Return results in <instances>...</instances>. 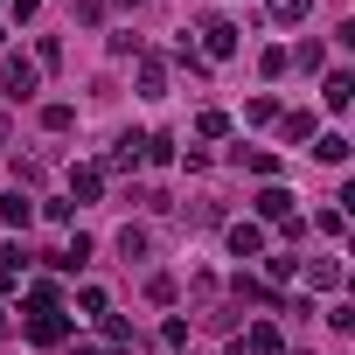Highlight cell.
<instances>
[{
    "label": "cell",
    "mask_w": 355,
    "mask_h": 355,
    "mask_svg": "<svg viewBox=\"0 0 355 355\" xmlns=\"http://www.w3.org/2000/svg\"><path fill=\"white\" fill-rule=\"evenodd\" d=\"M313 160L341 167V160H348V139H341V132H320V139H313Z\"/></svg>",
    "instance_id": "7"
},
{
    "label": "cell",
    "mask_w": 355,
    "mask_h": 355,
    "mask_svg": "<svg viewBox=\"0 0 355 355\" xmlns=\"http://www.w3.org/2000/svg\"><path fill=\"white\" fill-rule=\"evenodd\" d=\"M119 258H146V230L125 223V230H119Z\"/></svg>",
    "instance_id": "12"
},
{
    "label": "cell",
    "mask_w": 355,
    "mask_h": 355,
    "mask_svg": "<svg viewBox=\"0 0 355 355\" xmlns=\"http://www.w3.org/2000/svg\"><path fill=\"white\" fill-rule=\"evenodd\" d=\"M8 98H35V63L8 56Z\"/></svg>",
    "instance_id": "4"
},
{
    "label": "cell",
    "mask_w": 355,
    "mask_h": 355,
    "mask_svg": "<svg viewBox=\"0 0 355 355\" xmlns=\"http://www.w3.org/2000/svg\"><path fill=\"white\" fill-rule=\"evenodd\" d=\"M202 49H209V56H237V28H230V21H209V28H202Z\"/></svg>",
    "instance_id": "3"
},
{
    "label": "cell",
    "mask_w": 355,
    "mask_h": 355,
    "mask_svg": "<svg viewBox=\"0 0 355 355\" xmlns=\"http://www.w3.org/2000/svg\"><path fill=\"white\" fill-rule=\"evenodd\" d=\"M230 251H237V258H258V251H265V230H258V223H230Z\"/></svg>",
    "instance_id": "5"
},
{
    "label": "cell",
    "mask_w": 355,
    "mask_h": 355,
    "mask_svg": "<svg viewBox=\"0 0 355 355\" xmlns=\"http://www.w3.org/2000/svg\"><path fill=\"white\" fill-rule=\"evenodd\" d=\"M306 8H313V0H272V15H279V21H306Z\"/></svg>",
    "instance_id": "15"
},
{
    "label": "cell",
    "mask_w": 355,
    "mask_h": 355,
    "mask_svg": "<svg viewBox=\"0 0 355 355\" xmlns=\"http://www.w3.org/2000/svg\"><path fill=\"white\" fill-rule=\"evenodd\" d=\"M139 98H167V77H160V63H153V56L139 63Z\"/></svg>",
    "instance_id": "8"
},
{
    "label": "cell",
    "mask_w": 355,
    "mask_h": 355,
    "mask_svg": "<svg viewBox=\"0 0 355 355\" xmlns=\"http://www.w3.org/2000/svg\"><path fill=\"white\" fill-rule=\"evenodd\" d=\"M306 279H313V286H341V265H334V258H313Z\"/></svg>",
    "instance_id": "13"
},
{
    "label": "cell",
    "mask_w": 355,
    "mask_h": 355,
    "mask_svg": "<svg viewBox=\"0 0 355 355\" xmlns=\"http://www.w3.org/2000/svg\"><path fill=\"white\" fill-rule=\"evenodd\" d=\"M0 216H8V223H15V230H21V223H28V216H35V202H28V196H0Z\"/></svg>",
    "instance_id": "10"
},
{
    "label": "cell",
    "mask_w": 355,
    "mask_h": 355,
    "mask_svg": "<svg viewBox=\"0 0 355 355\" xmlns=\"http://www.w3.org/2000/svg\"><path fill=\"white\" fill-rule=\"evenodd\" d=\"M286 139H313V112H293L286 119Z\"/></svg>",
    "instance_id": "17"
},
{
    "label": "cell",
    "mask_w": 355,
    "mask_h": 355,
    "mask_svg": "<svg viewBox=\"0 0 355 355\" xmlns=\"http://www.w3.org/2000/svg\"><path fill=\"white\" fill-rule=\"evenodd\" d=\"M286 209H293V196H286V189H265V196H258V216H272V223H279Z\"/></svg>",
    "instance_id": "11"
},
{
    "label": "cell",
    "mask_w": 355,
    "mask_h": 355,
    "mask_svg": "<svg viewBox=\"0 0 355 355\" xmlns=\"http://www.w3.org/2000/svg\"><path fill=\"white\" fill-rule=\"evenodd\" d=\"M320 91H327V112H348V98H355V77H348V70H334Z\"/></svg>",
    "instance_id": "6"
},
{
    "label": "cell",
    "mask_w": 355,
    "mask_h": 355,
    "mask_svg": "<svg viewBox=\"0 0 355 355\" xmlns=\"http://www.w3.org/2000/svg\"><path fill=\"white\" fill-rule=\"evenodd\" d=\"M0 42H8V28H0Z\"/></svg>",
    "instance_id": "19"
},
{
    "label": "cell",
    "mask_w": 355,
    "mask_h": 355,
    "mask_svg": "<svg viewBox=\"0 0 355 355\" xmlns=\"http://www.w3.org/2000/svg\"><path fill=\"white\" fill-rule=\"evenodd\" d=\"M70 196H77V202L98 196V167H70Z\"/></svg>",
    "instance_id": "9"
},
{
    "label": "cell",
    "mask_w": 355,
    "mask_h": 355,
    "mask_svg": "<svg viewBox=\"0 0 355 355\" xmlns=\"http://www.w3.org/2000/svg\"><path fill=\"white\" fill-rule=\"evenodd\" d=\"M244 355H279V327L272 320H258V327H244V341H237Z\"/></svg>",
    "instance_id": "2"
},
{
    "label": "cell",
    "mask_w": 355,
    "mask_h": 355,
    "mask_svg": "<svg viewBox=\"0 0 355 355\" xmlns=\"http://www.w3.org/2000/svg\"><path fill=\"white\" fill-rule=\"evenodd\" d=\"M63 334H70V320H63V313H56V306H49V313H35V320H28V341H42V348H49V341H63Z\"/></svg>",
    "instance_id": "1"
},
{
    "label": "cell",
    "mask_w": 355,
    "mask_h": 355,
    "mask_svg": "<svg viewBox=\"0 0 355 355\" xmlns=\"http://www.w3.org/2000/svg\"><path fill=\"white\" fill-rule=\"evenodd\" d=\"M77 355H98V348H77Z\"/></svg>",
    "instance_id": "18"
},
{
    "label": "cell",
    "mask_w": 355,
    "mask_h": 355,
    "mask_svg": "<svg viewBox=\"0 0 355 355\" xmlns=\"http://www.w3.org/2000/svg\"><path fill=\"white\" fill-rule=\"evenodd\" d=\"M70 119H77L70 105H42V125H49V132H70Z\"/></svg>",
    "instance_id": "14"
},
{
    "label": "cell",
    "mask_w": 355,
    "mask_h": 355,
    "mask_svg": "<svg viewBox=\"0 0 355 355\" xmlns=\"http://www.w3.org/2000/svg\"><path fill=\"white\" fill-rule=\"evenodd\" d=\"M196 132H202V139H223V132H230V119H223V112H202V125H196Z\"/></svg>",
    "instance_id": "16"
}]
</instances>
